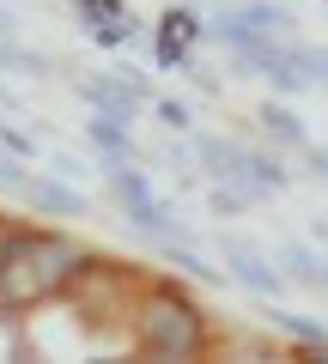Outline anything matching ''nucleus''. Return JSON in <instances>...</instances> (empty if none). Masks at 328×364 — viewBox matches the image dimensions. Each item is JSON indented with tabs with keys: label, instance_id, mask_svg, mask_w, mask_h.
I'll return each mask as SVG.
<instances>
[{
	"label": "nucleus",
	"instance_id": "1",
	"mask_svg": "<svg viewBox=\"0 0 328 364\" xmlns=\"http://www.w3.org/2000/svg\"><path fill=\"white\" fill-rule=\"evenodd\" d=\"M85 273V249L55 231H6L0 237V310L25 316L49 304L61 286Z\"/></svg>",
	"mask_w": 328,
	"mask_h": 364
},
{
	"label": "nucleus",
	"instance_id": "2",
	"mask_svg": "<svg viewBox=\"0 0 328 364\" xmlns=\"http://www.w3.org/2000/svg\"><path fill=\"white\" fill-rule=\"evenodd\" d=\"M140 346L152 358H201L207 346V322L183 291H152L140 304Z\"/></svg>",
	"mask_w": 328,
	"mask_h": 364
},
{
	"label": "nucleus",
	"instance_id": "3",
	"mask_svg": "<svg viewBox=\"0 0 328 364\" xmlns=\"http://www.w3.org/2000/svg\"><path fill=\"white\" fill-rule=\"evenodd\" d=\"M201 158H207V170L213 176H225V182H237L243 195H280L286 188V170L274 164V158H262V152H243V146H231V140H201Z\"/></svg>",
	"mask_w": 328,
	"mask_h": 364
},
{
	"label": "nucleus",
	"instance_id": "4",
	"mask_svg": "<svg viewBox=\"0 0 328 364\" xmlns=\"http://www.w3.org/2000/svg\"><path fill=\"white\" fill-rule=\"evenodd\" d=\"M213 37L243 49V43H292V13L274 6V0H250V6H231L225 18H213Z\"/></svg>",
	"mask_w": 328,
	"mask_h": 364
},
{
	"label": "nucleus",
	"instance_id": "5",
	"mask_svg": "<svg viewBox=\"0 0 328 364\" xmlns=\"http://www.w3.org/2000/svg\"><path fill=\"white\" fill-rule=\"evenodd\" d=\"M110 188H116V200L128 207V219L140 225V231H152V237H183V231H176V219H171L164 207H158L152 182H146L140 170H128V164H110Z\"/></svg>",
	"mask_w": 328,
	"mask_h": 364
},
{
	"label": "nucleus",
	"instance_id": "6",
	"mask_svg": "<svg viewBox=\"0 0 328 364\" xmlns=\"http://www.w3.org/2000/svg\"><path fill=\"white\" fill-rule=\"evenodd\" d=\"M201 18L189 13V6H176V13H164V25H158V43H152V55H158V67H183V49L201 37Z\"/></svg>",
	"mask_w": 328,
	"mask_h": 364
},
{
	"label": "nucleus",
	"instance_id": "7",
	"mask_svg": "<svg viewBox=\"0 0 328 364\" xmlns=\"http://www.w3.org/2000/svg\"><path fill=\"white\" fill-rule=\"evenodd\" d=\"M79 97H85L97 116L128 122V116H134V97H140V91H134L128 79H79Z\"/></svg>",
	"mask_w": 328,
	"mask_h": 364
},
{
	"label": "nucleus",
	"instance_id": "8",
	"mask_svg": "<svg viewBox=\"0 0 328 364\" xmlns=\"http://www.w3.org/2000/svg\"><path fill=\"white\" fill-rule=\"evenodd\" d=\"M225 261H231V273H237L250 291H262V298H274V291H280V273L268 267V261L255 255L250 243H225Z\"/></svg>",
	"mask_w": 328,
	"mask_h": 364
},
{
	"label": "nucleus",
	"instance_id": "9",
	"mask_svg": "<svg viewBox=\"0 0 328 364\" xmlns=\"http://www.w3.org/2000/svg\"><path fill=\"white\" fill-rule=\"evenodd\" d=\"M25 195H31V207L61 213V219H79V213H85V195H79V188H61V182H37V176H31Z\"/></svg>",
	"mask_w": 328,
	"mask_h": 364
},
{
	"label": "nucleus",
	"instance_id": "10",
	"mask_svg": "<svg viewBox=\"0 0 328 364\" xmlns=\"http://www.w3.org/2000/svg\"><path fill=\"white\" fill-rule=\"evenodd\" d=\"M92 146H97V152H110V164H128V158H134L128 122H116V116H97L92 122Z\"/></svg>",
	"mask_w": 328,
	"mask_h": 364
},
{
	"label": "nucleus",
	"instance_id": "11",
	"mask_svg": "<svg viewBox=\"0 0 328 364\" xmlns=\"http://www.w3.org/2000/svg\"><path fill=\"white\" fill-rule=\"evenodd\" d=\"M280 261H286L292 279H304V286H322V291H328V261H322V255H310L304 243H286V249H280Z\"/></svg>",
	"mask_w": 328,
	"mask_h": 364
},
{
	"label": "nucleus",
	"instance_id": "12",
	"mask_svg": "<svg viewBox=\"0 0 328 364\" xmlns=\"http://www.w3.org/2000/svg\"><path fill=\"white\" fill-rule=\"evenodd\" d=\"M262 122H268V134H274V140H286V146H304V122H298V116H286L280 104H268V109H262Z\"/></svg>",
	"mask_w": 328,
	"mask_h": 364
},
{
	"label": "nucleus",
	"instance_id": "13",
	"mask_svg": "<svg viewBox=\"0 0 328 364\" xmlns=\"http://www.w3.org/2000/svg\"><path fill=\"white\" fill-rule=\"evenodd\" d=\"M79 13H85V25H116V18H128V6L122 0H79Z\"/></svg>",
	"mask_w": 328,
	"mask_h": 364
},
{
	"label": "nucleus",
	"instance_id": "14",
	"mask_svg": "<svg viewBox=\"0 0 328 364\" xmlns=\"http://www.w3.org/2000/svg\"><path fill=\"white\" fill-rule=\"evenodd\" d=\"M0 67H25V73H43V55H31V49H0Z\"/></svg>",
	"mask_w": 328,
	"mask_h": 364
},
{
	"label": "nucleus",
	"instance_id": "15",
	"mask_svg": "<svg viewBox=\"0 0 328 364\" xmlns=\"http://www.w3.org/2000/svg\"><path fill=\"white\" fill-rule=\"evenodd\" d=\"M298 61H304V73H310V79H322V85H328V49H298Z\"/></svg>",
	"mask_w": 328,
	"mask_h": 364
},
{
	"label": "nucleus",
	"instance_id": "16",
	"mask_svg": "<svg viewBox=\"0 0 328 364\" xmlns=\"http://www.w3.org/2000/svg\"><path fill=\"white\" fill-rule=\"evenodd\" d=\"M0 146H6L13 158H31V140H25V134L13 128V122H0Z\"/></svg>",
	"mask_w": 328,
	"mask_h": 364
},
{
	"label": "nucleus",
	"instance_id": "17",
	"mask_svg": "<svg viewBox=\"0 0 328 364\" xmlns=\"http://www.w3.org/2000/svg\"><path fill=\"white\" fill-rule=\"evenodd\" d=\"M158 116H164V128H189V109L176 104V97H164V104H158Z\"/></svg>",
	"mask_w": 328,
	"mask_h": 364
},
{
	"label": "nucleus",
	"instance_id": "18",
	"mask_svg": "<svg viewBox=\"0 0 328 364\" xmlns=\"http://www.w3.org/2000/svg\"><path fill=\"white\" fill-rule=\"evenodd\" d=\"M310 164H316V170H322V176H328V152H310Z\"/></svg>",
	"mask_w": 328,
	"mask_h": 364
},
{
	"label": "nucleus",
	"instance_id": "19",
	"mask_svg": "<svg viewBox=\"0 0 328 364\" xmlns=\"http://www.w3.org/2000/svg\"><path fill=\"white\" fill-rule=\"evenodd\" d=\"M0 31H6V6H0Z\"/></svg>",
	"mask_w": 328,
	"mask_h": 364
}]
</instances>
